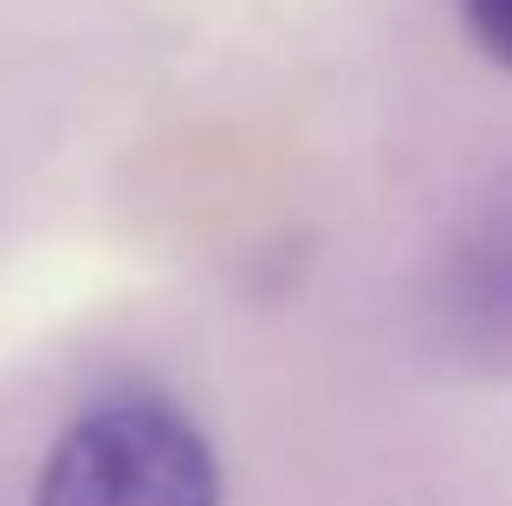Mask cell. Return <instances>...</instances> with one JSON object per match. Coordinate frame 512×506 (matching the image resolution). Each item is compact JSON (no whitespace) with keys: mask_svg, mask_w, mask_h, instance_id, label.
I'll return each mask as SVG.
<instances>
[{"mask_svg":"<svg viewBox=\"0 0 512 506\" xmlns=\"http://www.w3.org/2000/svg\"><path fill=\"white\" fill-rule=\"evenodd\" d=\"M33 506H221V468L188 416L124 396L52 442Z\"/></svg>","mask_w":512,"mask_h":506,"instance_id":"1","label":"cell"},{"mask_svg":"<svg viewBox=\"0 0 512 506\" xmlns=\"http://www.w3.org/2000/svg\"><path fill=\"white\" fill-rule=\"evenodd\" d=\"M461 20L474 33V46L512 72V0H461Z\"/></svg>","mask_w":512,"mask_h":506,"instance_id":"2","label":"cell"}]
</instances>
